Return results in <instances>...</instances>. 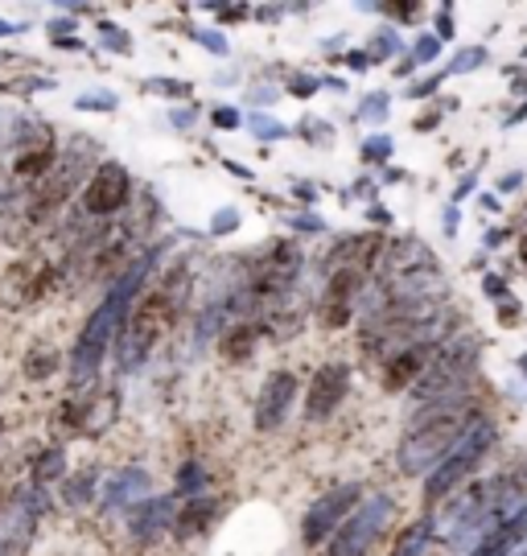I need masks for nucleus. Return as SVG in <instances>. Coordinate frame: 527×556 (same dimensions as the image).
<instances>
[{"label":"nucleus","instance_id":"obj_1","mask_svg":"<svg viewBox=\"0 0 527 556\" xmlns=\"http://www.w3.org/2000/svg\"><path fill=\"white\" fill-rule=\"evenodd\" d=\"M156 256H161V248L140 252V256L120 273L116 285L108 289V298L91 309L87 326L78 330L71 363H66V367H71V379H75V388H83L87 379L99 376V367H103V358H108V346L116 342L120 330H124V321H128V314H133L137 301L145 298V280H149V273H153Z\"/></svg>","mask_w":527,"mask_h":556},{"label":"nucleus","instance_id":"obj_2","mask_svg":"<svg viewBox=\"0 0 527 556\" xmlns=\"http://www.w3.org/2000/svg\"><path fill=\"white\" fill-rule=\"evenodd\" d=\"M478 420V408L469 400H446V404H425L409 420V433L400 438L396 466L409 478H429L446 457L457 450V441L469 433V425Z\"/></svg>","mask_w":527,"mask_h":556},{"label":"nucleus","instance_id":"obj_3","mask_svg":"<svg viewBox=\"0 0 527 556\" xmlns=\"http://www.w3.org/2000/svg\"><path fill=\"white\" fill-rule=\"evenodd\" d=\"M174 318H177V293L174 289H153V293H145V298L137 301V309L128 314V321H124V330H120V338H116L120 376L140 371V367L149 363L153 346L170 334Z\"/></svg>","mask_w":527,"mask_h":556},{"label":"nucleus","instance_id":"obj_4","mask_svg":"<svg viewBox=\"0 0 527 556\" xmlns=\"http://www.w3.org/2000/svg\"><path fill=\"white\" fill-rule=\"evenodd\" d=\"M482 346L474 338H453L437 346V358L429 363L425 379L412 388V396L425 404H446V400H469V379L478 371Z\"/></svg>","mask_w":527,"mask_h":556},{"label":"nucleus","instance_id":"obj_5","mask_svg":"<svg viewBox=\"0 0 527 556\" xmlns=\"http://www.w3.org/2000/svg\"><path fill=\"white\" fill-rule=\"evenodd\" d=\"M499 441V429H494V420L478 417L474 425H469V433L462 441H457V450H453L437 470H432L429 478H425V503L429 507H437V503H450L453 495H457V486L466 482L474 470H478V462L487 457V450Z\"/></svg>","mask_w":527,"mask_h":556},{"label":"nucleus","instance_id":"obj_6","mask_svg":"<svg viewBox=\"0 0 527 556\" xmlns=\"http://www.w3.org/2000/svg\"><path fill=\"white\" fill-rule=\"evenodd\" d=\"M62 280V268L46 256H21L0 273V309L21 314L29 305L46 301Z\"/></svg>","mask_w":527,"mask_h":556},{"label":"nucleus","instance_id":"obj_7","mask_svg":"<svg viewBox=\"0 0 527 556\" xmlns=\"http://www.w3.org/2000/svg\"><path fill=\"white\" fill-rule=\"evenodd\" d=\"M391 516H396V503H391V495H367L363 498V507L354 511L338 532L330 536V544H326V556H367L375 548V540L388 532Z\"/></svg>","mask_w":527,"mask_h":556},{"label":"nucleus","instance_id":"obj_8","mask_svg":"<svg viewBox=\"0 0 527 556\" xmlns=\"http://www.w3.org/2000/svg\"><path fill=\"white\" fill-rule=\"evenodd\" d=\"M83 174H87V153H66V157H59L54 174L29 190V199H25V223L38 227V223L54 219L62 206H66V199L78 190ZM83 186H87V181H83Z\"/></svg>","mask_w":527,"mask_h":556},{"label":"nucleus","instance_id":"obj_9","mask_svg":"<svg viewBox=\"0 0 527 556\" xmlns=\"http://www.w3.org/2000/svg\"><path fill=\"white\" fill-rule=\"evenodd\" d=\"M363 486L359 482H342V486H334V491H326L322 498H313L310 511H305V519H301V540L310 544V548H317V544H330V536L347 523V519L363 507Z\"/></svg>","mask_w":527,"mask_h":556},{"label":"nucleus","instance_id":"obj_10","mask_svg":"<svg viewBox=\"0 0 527 556\" xmlns=\"http://www.w3.org/2000/svg\"><path fill=\"white\" fill-rule=\"evenodd\" d=\"M128 202H133V174H128L120 161L96 165L87 186H83V206H87V215L108 219V215H120Z\"/></svg>","mask_w":527,"mask_h":556},{"label":"nucleus","instance_id":"obj_11","mask_svg":"<svg viewBox=\"0 0 527 556\" xmlns=\"http://www.w3.org/2000/svg\"><path fill=\"white\" fill-rule=\"evenodd\" d=\"M297 277H301V252H297L293 243H273L268 260L255 264V277H252V285H248V293H252L255 301L285 298V293L293 289Z\"/></svg>","mask_w":527,"mask_h":556},{"label":"nucleus","instance_id":"obj_12","mask_svg":"<svg viewBox=\"0 0 527 556\" xmlns=\"http://www.w3.org/2000/svg\"><path fill=\"white\" fill-rule=\"evenodd\" d=\"M363 268H338L326 280V293H322V305H317V318L326 330H342L351 326L354 305H359V293H363Z\"/></svg>","mask_w":527,"mask_h":556},{"label":"nucleus","instance_id":"obj_13","mask_svg":"<svg viewBox=\"0 0 527 556\" xmlns=\"http://www.w3.org/2000/svg\"><path fill=\"white\" fill-rule=\"evenodd\" d=\"M347 392H351V367L347 363H322L310 379V392H305V417L330 420L342 408Z\"/></svg>","mask_w":527,"mask_h":556},{"label":"nucleus","instance_id":"obj_14","mask_svg":"<svg viewBox=\"0 0 527 556\" xmlns=\"http://www.w3.org/2000/svg\"><path fill=\"white\" fill-rule=\"evenodd\" d=\"M293 400H297V376L293 371H273V376L264 379L260 396H255L252 425L260 433H276V429L285 425V417H289Z\"/></svg>","mask_w":527,"mask_h":556},{"label":"nucleus","instance_id":"obj_15","mask_svg":"<svg viewBox=\"0 0 527 556\" xmlns=\"http://www.w3.org/2000/svg\"><path fill=\"white\" fill-rule=\"evenodd\" d=\"M441 346V342H437ZM437 346H412V351H400V355H391L384 363V388L388 392H404V388H416L425 371H429V363L437 358Z\"/></svg>","mask_w":527,"mask_h":556},{"label":"nucleus","instance_id":"obj_16","mask_svg":"<svg viewBox=\"0 0 527 556\" xmlns=\"http://www.w3.org/2000/svg\"><path fill=\"white\" fill-rule=\"evenodd\" d=\"M170 523H177L174 516V498L170 495H153L137 503L133 511H128V532L137 540H156L170 532Z\"/></svg>","mask_w":527,"mask_h":556},{"label":"nucleus","instance_id":"obj_17","mask_svg":"<svg viewBox=\"0 0 527 556\" xmlns=\"http://www.w3.org/2000/svg\"><path fill=\"white\" fill-rule=\"evenodd\" d=\"M145 491H149V475L145 470H133V466H124L120 475L108 478V486H103V511H116V507H137L145 503Z\"/></svg>","mask_w":527,"mask_h":556},{"label":"nucleus","instance_id":"obj_18","mask_svg":"<svg viewBox=\"0 0 527 556\" xmlns=\"http://www.w3.org/2000/svg\"><path fill=\"white\" fill-rule=\"evenodd\" d=\"M519 544H527V507L515 519L499 523L490 536L478 540V544L469 548V556H507L511 548H519Z\"/></svg>","mask_w":527,"mask_h":556},{"label":"nucleus","instance_id":"obj_19","mask_svg":"<svg viewBox=\"0 0 527 556\" xmlns=\"http://www.w3.org/2000/svg\"><path fill=\"white\" fill-rule=\"evenodd\" d=\"M116 413H120L116 392H91V396H83V433H87V438L108 433V429L116 425Z\"/></svg>","mask_w":527,"mask_h":556},{"label":"nucleus","instance_id":"obj_20","mask_svg":"<svg viewBox=\"0 0 527 556\" xmlns=\"http://www.w3.org/2000/svg\"><path fill=\"white\" fill-rule=\"evenodd\" d=\"M260 326L255 321H227L223 326V342H218V351H223V358L227 363H248L255 351V342H260Z\"/></svg>","mask_w":527,"mask_h":556},{"label":"nucleus","instance_id":"obj_21","mask_svg":"<svg viewBox=\"0 0 527 556\" xmlns=\"http://www.w3.org/2000/svg\"><path fill=\"white\" fill-rule=\"evenodd\" d=\"M21 371L25 379H34V383H46V379H54L62 371V351L54 342H34L25 358H21Z\"/></svg>","mask_w":527,"mask_h":556},{"label":"nucleus","instance_id":"obj_22","mask_svg":"<svg viewBox=\"0 0 527 556\" xmlns=\"http://www.w3.org/2000/svg\"><path fill=\"white\" fill-rule=\"evenodd\" d=\"M218 516V503L211 495H202V498H190V507L177 516V536L181 540H190L198 536V532H206L211 528V519Z\"/></svg>","mask_w":527,"mask_h":556},{"label":"nucleus","instance_id":"obj_23","mask_svg":"<svg viewBox=\"0 0 527 556\" xmlns=\"http://www.w3.org/2000/svg\"><path fill=\"white\" fill-rule=\"evenodd\" d=\"M96 491H99L96 466H83V470L62 478V503H66V507H87V503L96 498Z\"/></svg>","mask_w":527,"mask_h":556},{"label":"nucleus","instance_id":"obj_24","mask_svg":"<svg viewBox=\"0 0 527 556\" xmlns=\"http://www.w3.org/2000/svg\"><path fill=\"white\" fill-rule=\"evenodd\" d=\"M432 532H437V519H432V516L416 519L412 528H404V532H400V540H396V548H391V556H425V548H429Z\"/></svg>","mask_w":527,"mask_h":556},{"label":"nucleus","instance_id":"obj_25","mask_svg":"<svg viewBox=\"0 0 527 556\" xmlns=\"http://www.w3.org/2000/svg\"><path fill=\"white\" fill-rule=\"evenodd\" d=\"M59 478H66V454L62 450H46L41 457H34V486L59 482Z\"/></svg>","mask_w":527,"mask_h":556},{"label":"nucleus","instance_id":"obj_26","mask_svg":"<svg viewBox=\"0 0 527 556\" xmlns=\"http://www.w3.org/2000/svg\"><path fill=\"white\" fill-rule=\"evenodd\" d=\"M202 491H206V470H202L195 457H190V462L177 470V495L202 498Z\"/></svg>","mask_w":527,"mask_h":556},{"label":"nucleus","instance_id":"obj_27","mask_svg":"<svg viewBox=\"0 0 527 556\" xmlns=\"http://www.w3.org/2000/svg\"><path fill=\"white\" fill-rule=\"evenodd\" d=\"M487 59H490L487 46H466V50L453 54V62L446 66V71H450V75H474L478 66H487Z\"/></svg>","mask_w":527,"mask_h":556},{"label":"nucleus","instance_id":"obj_28","mask_svg":"<svg viewBox=\"0 0 527 556\" xmlns=\"http://www.w3.org/2000/svg\"><path fill=\"white\" fill-rule=\"evenodd\" d=\"M437 54H441V38L437 34H421V38L412 41V66L421 71V66H429V62H437Z\"/></svg>","mask_w":527,"mask_h":556},{"label":"nucleus","instance_id":"obj_29","mask_svg":"<svg viewBox=\"0 0 527 556\" xmlns=\"http://www.w3.org/2000/svg\"><path fill=\"white\" fill-rule=\"evenodd\" d=\"M99 46H108L116 54H133V38L120 25H112V21H99Z\"/></svg>","mask_w":527,"mask_h":556},{"label":"nucleus","instance_id":"obj_30","mask_svg":"<svg viewBox=\"0 0 527 556\" xmlns=\"http://www.w3.org/2000/svg\"><path fill=\"white\" fill-rule=\"evenodd\" d=\"M391 153H396L391 137H367L363 149H359V157L367 161V165H384V161H391Z\"/></svg>","mask_w":527,"mask_h":556},{"label":"nucleus","instance_id":"obj_31","mask_svg":"<svg viewBox=\"0 0 527 556\" xmlns=\"http://www.w3.org/2000/svg\"><path fill=\"white\" fill-rule=\"evenodd\" d=\"M145 91H161V96H170V100L195 96V87H190L186 79H145Z\"/></svg>","mask_w":527,"mask_h":556},{"label":"nucleus","instance_id":"obj_32","mask_svg":"<svg viewBox=\"0 0 527 556\" xmlns=\"http://www.w3.org/2000/svg\"><path fill=\"white\" fill-rule=\"evenodd\" d=\"M372 62H384V59H391V54H400V38H396V29H379L372 38Z\"/></svg>","mask_w":527,"mask_h":556},{"label":"nucleus","instance_id":"obj_33","mask_svg":"<svg viewBox=\"0 0 527 556\" xmlns=\"http://www.w3.org/2000/svg\"><path fill=\"white\" fill-rule=\"evenodd\" d=\"M116 96L112 91H91V96H83V100H75L78 112H116Z\"/></svg>","mask_w":527,"mask_h":556},{"label":"nucleus","instance_id":"obj_34","mask_svg":"<svg viewBox=\"0 0 527 556\" xmlns=\"http://www.w3.org/2000/svg\"><path fill=\"white\" fill-rule=\"evenodd\" d=\"M446 79H450V71H437V75H429V79L412 83V87H409V100H429L432 91H437V87H441Z\"/></svg>","mask_w":527,"mask_h":556},{"label":"nucleus","instance_id":"obj_35","mask_svg":"<svg viewBox=\"0 0 527 556\" xmlns=\"http://www.w3.org/2000/svg\"><path fill=\"white\" fill-rule=\"evenodd\" d=\"M388 108H391L388 96H384V91H375V96H367V100H363L359 116H363V119H384V116H388Z\"/></svg>","mask_w":527,"mask_h":556},{"label":"nucleus","instance_id":"obj_36","mask_svg":"<svg viewBox=\"0 0 527 556\" xmlns=\"http://www.w3.org/2000/svg\"><path fill=\"white\" fill-rule=\"evenodd\" d=\"M482 289H487V298L494 301V305H503V301L511 298V293H507V280L499 277V273H487V280H482Z\"/></svg>","mask_w":527,"mask_h":556},{"label":"nucleus","instance_id":"obj_37","mask_svg":"<svg viewBox=\"0 0 527 556\" xmlns=\"http://www.w3.org/2000/svg\"><path fill=\"white\" fill-rule=\"evenodd\" d=\"M190 38H195L198 46H206L211 54H227V38H223V34H206V29H190Z\"/></svg>","mask_w":527,"mask_h":556},{"label":"nucleus","instance_id":"obj_38","mask_svg":"<svg viewBox=\"0 0 527 556\" xmlns=\"http://www.w3.org/2000/svg\"><path fill=\"white\" fill-rule=\"evenodd\" d=\"M317 87H322V79H313V75H293L289 79V91H293L297 100H310Z\"/></svg>","mask_w":527,"mask_h":556},{"label":"nucleus","instance_id":"obj_39","mask_svg":"<svg viewBox=\"0 0 527 556\" xmlns=\"http://www.w3.org/2000/svg\"><path fill=\"white\" fill-rule=\"evenodd\" d=\"M255 137L260 140H280V137H289V128L285 124H276V119H255Z\"/></svg>","mask_w":527,"mask_h":556},{"label":"nucleus","instance_id":"obj_40","mask_svg":"<svg viewBox=\"0 0 527 556\" xmlns=\"http://www.w3.org/2000/svg\"><path fill=\"white\" fill-rule=\"evenodd\" d=\"M453 34H457V25H453V9L446 4V9H437V38L453 41Z\"/></svg>","mask_w":527,"mask_h":556},{"label":"nucleus","instance_id":"obj_41","mask_svg":"<svg viewBox=\"0 0 527 556\" xmlns=\"http://www.w3.org/2000/svg\"><path fill=\"white\" fill-rule=\"evenodd\" d=\"M235 227H239V211H218L215 219H211V231H215V236H227Z\"/></svg>","mask_w":527,"mask_h":556},{"label":"nucleus","instance_id":"obj_42","mask_svg":"<svg viewBox=\"0 0 527 556\" xmlns=\"http://www.w3.org/2000/svg\"><path fill=\"white\" fill-rule=\"evenodd\" d=\"M211 119H215V128H223V132L239 128V112H235V108H215V112H211Z\"/></svg>","mask_w":527,"mask_h":556},{"label":"nucleus","instance_id":"obj_43","mask_svg":"<svg viewBox=\"0 0 527 556\" xmlns=\"http://www.w3.org/2000/svg\"><path fill=\"white\" fill-rule=\"evenodd\" d=\"M503 75L511 79V96H527V71H519V66H507Z\"/></svg>","mask_w":527,"mask_h":556},{"label":"nucleus","instance_id":"obj_44","mask_svg":"<svg viewBox=\"0 0 527 556\" xmlns=\"http://www.w3.org/2000/svg\"><path fill=\"white\" fill-rule=\"evenodd\" d=\"M519 186H524V169H511V174L499 178V194H515Z\"/></svg>","mask_w":527,"mask_h":556},{"label":"nucleus","instance_id":"obj_45","mask_svg":"<svg viewBox=\"0 0 527 556\" xmlns=\"http://www.w3.org/2000/svg\"><path fill=\"white\" fill-rule=\"evenodd\" d=\"M474 186H478V169H474V174H466V178L457 181V190H453V206H457V202H466Z\"/></svg>","mask_w":527,"mask_h":556},{"label":"nucleus","instance_id":"obj_46","mask_svg":"<svg viewBox=\"0 0 527 556\" xmlns=\"http://www.w3.org/2000/svg\"><path fill=\"white\" fill-rule=\"evenodd\" d=\"M50 79H17V83H4V91H46Z\"/></svg>","mask_w":527,"mask_h":556},{"label":"nucleus","instance_id":"obj_47","mask_svg":"<svg viewBox=\"0 0 527 556\" xmlns=\"http://www.w3.org/2000/svg\"><path fill=\"white\" fill-rule=\"evenodd\" d=\"M342 62H347L351 71H372V54H367V50H351Z\"/></svg>","mask_w":527,"mask_h":556},{"label":"nucleus","instance_id":"obj_48","mask_svg":"<svg viewBox=\"0 0 527 556\" xmlns=\"http://www.w3.org/2000/svg\"><path fill=\"white\" fill-rule=\"evenodd\" d=\"M215 13H218V21H223V25H231V21L248 17V9H243V4H235V9H215Z\"/></svg>","mask_w":527,"mask_h":556},{"label":"nucleus","instance_id":"obj_49","mask_svg":"<svg viewBox=\"0 0 527 556\" xmlns=\"http://www.w3.org/2000/svg\"><path fill=\"white\" fill-rule=\"evenodd\" d=\"M384 13H391V17H416V13H421V9H416V4H384Z\"/></svg>","mask_w":527,"mask_h":556},{"label":"nucleus","instance_id":"obj_50","mask_svg":"<svg viewBox=\"0 0 527 556\" xmlns=\"http://www.w3.org/2000/svg\"><path fill=\"white\" fill-rule=\"evenodd\" d=\"M499 321H519V305H515V301H503V305H499Z\"/></svg>","mask_w":527,"mask_h":556},{"label":"nucleus","instance_id":"obj_51","mask_svg":"<svg viewBox=\"0 0 527 556\" xmlns=\"http://www.w3.org/2000/svg\"><path fill=\"white\" fill-rule=\"evenodd\" d=\"M293 227H297V231H322V227H326V223L317 219V215H305V219H297Z\"/></svg>","mask_w":527,"mask_h":556},{"label":"nucleus","instance_id":"obj_52","mask_svg":"<svg viewBox=\"0 0 527 556\" xmlns=\"http://www.w3.org/2000/svg\"><path fill=\"white\" fill-rule=\"evenodd\" d=\"M446 236H457V206H450V211H446Z\"/></svg>","mask_w":527,"mask_h":556},{"label":"nucleus","instance_id":"obj_53","mask_svg":"<svg viewBox=\"0 0 527 556\" xmlns=\"http://www.w3.org/2000/svg\"><path fill=\"white\" fill-rule=\"evenodd\" d=\"M511 231H515V236H524V239H527V202H524V211L515 215V227H511Z\"/></svg>","mask_w":527,"mask_h":556},{"label":"nucleus","instance_id":"obj_54","mask_svg":"<svg viewBox=\"0 0 527 556\" xmlns=\"http://www.w3.org/2000/svg\"><path fill=\"white\" fill-rule=\"evenodd\" d=\"M437 112H432V116H425V119H416V124H412V128H416V132H432V124H437Z\"/></svg>","mask_w":527,"mask_h":556},{"label":"nucleus","instance_id":"obj_55","mask_svg":"<svg viewBox=\"0 0 527 556\" xmlns=\"http://www.w3.org/2000/svg\"><path fill=\"white\" fill-rule=\"evenodd\" d=\"M524 119H527V103H524V108H519V112H515V116H507V124H503V128H507V132H511V128H519Z\"/></svg>","mask_w":527,"mask_h":556},{"label":"nucleus","instance_id":"obj_56","mask_svg":"<svg viewBox=\"0 0 527 556\" xmlns=\"http://www.w3.org/2000/svg\"><path fill=\"white\" fill-rule=\"evenodd\" d=\"M25 25H13V21H0V38H9V34H21Z\"/></svg>","mask_w":527,"mask_h":556},{"label":"nucleus","instance_id":"obj_57","mask_svg":"<svg viewBox=\"0 0 527 556\" xmlns=\"http://www.w3.org/2000/svg\"><path fill=\"white\" fill-rule=\"evenodd\" d=\"M372 223H391V215L384 206H372Z\"/></svg>","mask_w":527,"mask_h":556},{"label":"nucleus","instance_id":"obj_58","mask_svg":"<svg viewBox=\"0 0 527 556\" xmlns=\"http://www.w3.org/2000/svg\"><path fill=\"white\" fill-rule=\"evenodd\" d=\"M507 556H527V544H519V548H511Z\"/></svg>","mask_w":527,"mask_h":556},{"label":"nucleus","instance_id":"obj_59","mask_svg":"<svg viewBox=\"0 0 527 556\" xmlns=\"http://www.w3.org/2000/svg\"><path fill=\"white\" fill-rule=\"evenodd\" d=\"M519 371L527 376V355H519Z\"/></svg>","mask_w":527,"mask_h":556},{"label":"nucleus","instance_id":"obj_60","mask_svg":"<svg viewBox=\"0 0 527 556\" xmlns=\"http://www.w3.org/2000/svg\"><path fill=\"white\" fill-rule=\"evenodd\" d=\"M519 62H527V46H524V50H519Z\"/></svg>","mask_w":527,"mask_h":556}]
</instances>
